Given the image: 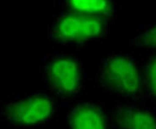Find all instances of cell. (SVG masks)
Listing matches in <instances>:
<instances>
[{
    "mask_svg": "<svg viewBox=\"0 0 156 129\" xmlns=\"http://www.w3.org/2000/svg\"><path fill=\"white\" fill-rule=\"evenodd\" d=\"M69 11L87 16L109 18L114 12L111 0H66Z\"/></svg>",
    "mask_w": 156,
    "mask_h": 129,
    "instance_id": "cell-7",
    "label": "cell"
},
{
    "mask_svg": "<svg viewBox=\"0 0 156 129\" xmlns=\"http://www.w3.org/2000/svg\"><path fill=\"white\" fill-rule=\"evenodd\" d=\"M145 81L150 94L156 100V54L151 57L146 66Z\"/></svg>",
    "mask_w": 156,
    "mask_h": 129,
    "instance_id": "cell-8",
    "label": "cell"
},
{
    "mask_svg": "<svg viewBox=\"0 0 156 129\" xmlns=\"http://www.w3.org/2000/svg\"><path fill=\"white\" fill-rule=\"evenodd\" d=\"M55 112V104L50 96L37 94L8 104L4 114L17 126H36L50 120Z\"/></svg>",
    "mask_w": 156,
    "mask_h": 129,
    "instance_id": "cell-3",
    "label": "cell"
},
{
    "mask_svg": "<svg viewBox=\"0 0 156 129\" xmlns=\"http://www.w3.org/2000/svg\"><path fill=\"white\" fill-rule=\"evenodd\" d=\"M50 88L62 97H72L81 89L82 69L72 56H61L52 59L45 68Z\"/></svg>",
    "mask_w": 156,
    "mask_h": 129,
    "instance_id": "cell-4",
    "label": "cell"
},
{
    "mask_svg": "<svg viewBox=\"0 0 156 129\" xmlns=\"http://www.w3.org/2000/svg\"><path fill=\"white\" fill-rule=\"evenodd\" d=\"M70 129H108L106 113L98 105L83 102L76 105L68 115Z\"/></svg>",
    "mask_w": 156,
    "mask_h": 129,
    "instance_id": "cell-5",
    "label": "cell"
},
{
    "mask_svg": "<svg viewBox=\"0 0 156 129\" xmlns=\"http://www.w3.org/2000/svg\"><path fill=\"white\" fill-rule=\"evenodd\" d=\"M135 43L137 45L146 48H156V24L140 35Z\"/></svg>",
    "mask_w": 156,
    "mask_h": 129,
    "instance_id": "cell-9",
    "label": "cell"
},
{
    "mask_svg": "<svg viewBox=\"0 0 156 129\" xmlns=\"http://www.w3.org/2000/svg\"><path fill=\"white\" fill-rule=\"evenodd\" d=\"M101 82L119 95L134 97L142 90V78L135 62L128 56L115 55L103 63Z\"/></svg>",
    "mask_w": 156,
    "mask_h": 129,
    "instance_id": "cell-2",
    "label": "cell"
},
{
    "mask_svg": "<svg viewBox=\"0 0 156 129\" xmlns=\"http://www.w3.org/2000/svg\"><path fill=\"white\" fill-rule=\"evenodd\" d=\"M106 17L87 16L69 11L56 20L52 30L53 39L61 44L82 45L101 37L107 28Z\"/></svg>",
    "mask_w": 156,
    "mask_h": 129,
    "instance_id": "cell-1",
    "label": "cell"
},
{
    "mask_svg": "<svg viewBox=\"0 0 156 129\" xmlns=\"http://www.w3.org/2000/svg\"><path fill=\"white\" fill-rule=\"evenodd\" d=\"M114 122L119 129H156L154 113L131 106L118 107L114 113Z\"/></svg>",
    "mask_w": 156,
    "mask_h": 129,
    "instance_id": "cell-6",
    "label": "cell"
}]
</instances>
